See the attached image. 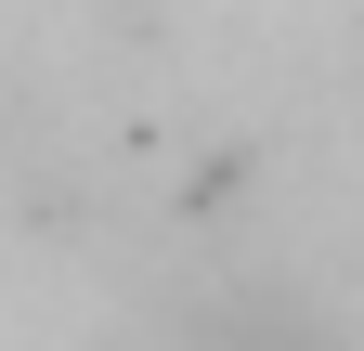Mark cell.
<instances>
[{
	"mask_svg": "<svg viewBox=\"0 0 364 351\" xmlns=\"http://www.w3.org/2000/svg\"><path fill=\"white\" fill-rule=\"evenodd\" d=\"M208 351H338V338H326V325H299V313H221Z\"/></svg>",
	"mask_w": 364,
	"mask_h": 351,
	"instance_id": "1",
	"label": "cell"
}]
</instances>
